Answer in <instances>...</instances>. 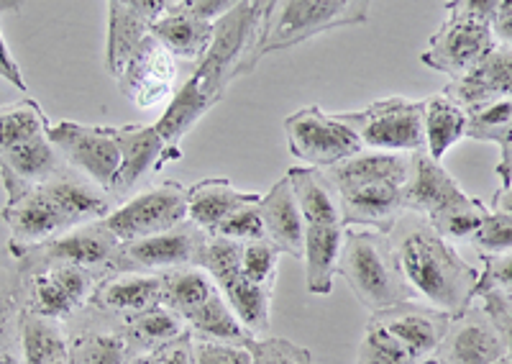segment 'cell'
<instances>
[{"label": "cell", "instance_id": "obj_1", "mask_svg": "<svg viewBox=\"0 0 512 364\" xmlns=\"http://www.w3.org/2000/svg\"><path fill=\"white\" fill-rule=\"evenodd\" d=\"M262 3H236L221 21H216L213 44L200 59L187 83L172 95L167 111L159 118L157 131L162 136L164 157L162 167L182 159V139L200 118L221 103L228 93V85L239 77L246 54L254 44L256 26H259Z\"/></svg>", "mask_w": 512, "mask_h": 364}, {"label": "cell", "instance_id": "obj_2", "mask_svg": "<svg viewBox=\"0 0 512 364\" xmlns=\"http://www.w3.org/2000/svg\"><path fill=\"white\" fill-rule=\"evenodd\" d=\"M390 239L415 300L451 318L474 306L479 270L428 224V218L402 213Z\"/></svg>", "mask_w": 512, "mask_h": 364}, {"label": "cell", "instance_id": "obj_3", "mask_svg": "<svg viewBox=\"0 0 512 364\" xmlns=\"http://www.w3.org/2000/svg\"><path fill=\"white\" fill-rule=\"evenodd\" d=\"M369 21L367 0H269L262 3L254 44L241 65L239 77L256 70L267 54L305 44L315 36Z\"/></svg>", "mask_w": 512, "mask_h": 364}, {"label": "cell", "instance_id": "obj_4", "mask_svg": "<svg viewBox=\"0 0 512 364\" xmlns=\"http://www.w3.org/2000/svg\"><path fill=\"white\" fill-rule=\"evenodd\" d=\"M338 275L369 313L415 300L402 275L390 234L369 229H346L338 257Z\"/></svg>", "mask_w": 512, "mask_h": 364}, {"label": "cell", "instance_id": "obj_5", "mask_svg": "<svg viewBox=\"0 0 512 364\" xmlns=\"http://www.w3.org/2000/svg\"><path fill=\"white\" fill-rule=\"evenodd\" d=\"M443 8L446 18L420 54V62L428 70L459 80L497 47L492 21L500 0H451Z\"/></svg>", "mask_w": 512, "mask_h": 364}, {"label": "cell", "instance_id": "obj_6", "mask_svg": "<svg viewBox=\"0 0 512 364\" xmlns=\"http://www.w3.org/2000/svg\"><path fill=\"white\" fill-rule=\"evenodd\" d=\"M192 267H200L210 280L216 282V288L226 298L231 311L236 313L244 329L251 336L267 334L272 323V295L274 288H262L254 285L241 272V244L221 239V236L205 234Z\"/></svg>", "mask_w": 512, "mask_h": 364}, {"label": "cell", "instance_id": "obj_7", "mask_svg": "<svg viewBox=\"0 0 512 364\" xmlns=\"http://www.w3.org/2000/svg\"><path fill=\"white\" fill-rule=\"evenodd\" d=\"M333 116L349 126L369 152L413 154L425 149L423 100L392 95L374 100L361 111H341Z\"/></svg>", "mask_w": 512, "mask_h": 364}, {"label": "cell", "instance_id": "obj_8", "mask_svg": "<svg viewBox=\"0 0 512 364\" xmlns=\"http://www.w3.org/2000/svg\"><path fill=\"white\" fill-rule=\"evenodd\" d=\"M187 221V188L182 182L167 180L144 190L113 208L103 226L116 236L118 244L149 239L164 234Z\"/></svg>", "mask_w": 512, "mask_h": 364}, {"label": "cell", "instance_id": "obj_9", "mask_svg": "<svg viewBox=\"0 0 512 364\" xmlns=\"http://www.w3.org/2000/svg\"><path fill=\"white\" fill-rule=\"evenodd\" d=\"M287 147L292 157L303 159L315 170H331L344 159L364 152L359 136L318 106L300 108L285 118Z\"/></svg>", "mask_w": 512, "mask_h": 364}, {"label": "cell", "instance_id": "obj_10", "mask_svg": "<svg viewBox=\"0 0 512 364\" xmlns=\"http://www.w3.org/2000/svg\"><path fill=\"white\" fill-rule=\"evenodd\" d=\"M49 139L70 170L80 172L108 193L118 167L121 149L116 141V126H85L77 121H59L49 129Z\"/></svg>", "mask_w": 512, "mask_h": 364}, {"label": "cell", "instance_id": "obj_11", "mask_svg": "<svg viewBox=\"0 0 512 364\" xmlns=\"http://www.w3.org/2000/svg\"><path fill=\"white\" fill-rule=\"evenodd\" d=\"M205 234L195 224L185 221L182 226L149 239L121 244L113 262V272H136V275H167L172 270L192 267L195 254L203 244Z\"/></svg>", "mask_w": 512, "mask_h": 364}, {"label": "cell", "instance_id": "obj_12", "mask_svg": "<svg viewBox=\"0 0 512 364\" xmlns=\"http://www.w3.org/2000/svg\"><path fill=\"white\" fill-rule=\"evenodd\" d=\"M433 359L441 364H497L505 359V341L482 306H469L451 318Z\"/></svg>", "mask_w": 512, "mask_h": 364}, {"label": "cell", "instance_id": "obj_13", "mask_svg": "<svg viewBox=\"0 0 512 364\" xmlns=\"http://www.w3.org/2000/svg\"><path fill=\"white\" fill-rule=\"evenodd\" d=\"M164 13V0H111L108 3V42L105 72L118 80L141 44L152 36V26Z\"/></svg>", "mask_w": 512, "mask_h": 364}, {"label": "cell", "instance_id": "obj_14", "mask_svg": "<svg viewBox=\"0 0 512 364\" xmlns=\"http://www.w3.org/2000/svg\"><path fill=\"white\" fill-rule=\"evenodd\" d=\"M177 62L175 57L162 47V44L149 36L139 47V52L131 57L126 70L116 80L118 90L126 95L128 103L136 108H154L162 100H167L175 90Z\"/></svg>", "mask_w": 512, "mask_h": 364}, {"label": "cell", "instance_id": "obj_15", "mask_svg": "<svg viewBox=\"0 0 512 364\" xmlns=\"http://www.w3.org/2000/svg\"><path fill=\"white\" fill-rule=\"evenodd\" d=\"M372 321L390 331L402 347L413 354L415 362L423 364L436 357V349L441 347L451 316L418 303V300H405V303L372 313Z\"/></svg>", "mask_w": 512, "mask_h": 364}, {"label": "cell", "instance_id": "obj_16", "mask_svg": "<svg viewBox=\"0 0 512 364\" xmlns=\"http://www.w3.org/2000/svg\"><path fill=\"white\" fill-rule=\"evenodd\" d=\"M344 229H369L392 234L402 218V185L397 182H361L336 188Z\"/></svg>", "mask_w": 512, "mask_h": 364}, {"label": "cell", "instance_id": "obj_17", "mask_svg": "<svg viewBox=\"0 0 512 364\" xmlns=\"http://www.w3.org/2000/svg\"><path fill=\"white\" fill-rule=\"evenodd\" d=\"M0 218L6 221L8 231H11V241L24 244V247L47 244V241L72 231L70 221L64 218V213L44 193L41 185L8 198L3 211H0Z\"/></svg>", "mask_w": 512, "mask_h": 364}, {"label": "cell", "instance_id": "obj_18", "mask_svg": "<svg viewBox=\"0 0 512 364\" xmlns=\"http://www.w3.org/2000/svg\"><path fill=\"white\" fill-rule=\"evenodd\" d=\"M464 195L466 193L461 190L456 177L425 149L410 154V175L408 182L402 185V208H405V213L433 218L446 211L451 203L464 198Z\"/></svg>", "mask_w": 512, "mask_h": 364}, {"label": "cell", "instance_id": "obj_19", "mask_svg": "<svg viewBox=\"0 0 512 364\" xmlns=\"http://www.w3.org/2000/svg\"><path fill=\"white\" fill-rule=\"evenodd\" d=\"M441 93L459 103L464 111L495 100H512V47L497 42V47L474 70L459 80H451Z\"/></svg>", "mask_w": 512, "mask_h": 364}, {"label": "cell", "instance_id": "obj_20", "mask_svg": "<svg viewBox=\"0 0 512 364\" xmlns=\"http://www.w3.org/2000/svg\"><path fill=\"white\" fill-rule=\"evenodd\" d=\"M116 141L118 149H121V167H118L116 177H113L108 195H111L113 200H121L126 198L146 175L164 170V144L157 126L149 124L116 126Z\"/></svg>", "mask_w": 512, "mask_h": 364}, {"label": "cell", "instance_id": "obj_21", "mask_svg": "<svg viewBox=\"0 0 512 364\" xmlns=\"http://www.w3.org/2000/svg\"><path fill=\"white\" fill-rule=\"evenodd\" d=\"M64 167L67 165L59 157L49 134L34 136L24 144L0 152V182H3L8 198L24 193V190L39 188Z\"/></svg>", "mask_w": 512, "mask_h": 364}, {"label": "cell", "instance_id": "obj_22", "mask_svg": "<svg viewBox=\"0 0 512 364\" xmlns=\"http://www.w3.org/2000/svg\"><path fill=\"white\" fill-rule=\"evenodd\" d=\"M152 36L175 59L200 62L213 44L216 24L185 8V0H164V13L154 21Z\"/></svg>", "mask_w": 512, "mask_h": 364}, {"label": "cell", "instance_id": "obj_23", "mask_svg": "<svg viewBox=\"0 0 512 364\" xmlns=\"http://www.w3.org/2000/svg\"><path fill=\"white\" fill-rule=\"evenodd\" d=\"M41 188L57 203V208L70 221L72 229L98 224V221H105L113 213L111 195L100 190L88 177H82L80 172L70 170V167L59 170Z\"/></svg>", "mask_w": 512, "mask_h": 364}, {"label": "cell", "instance_id": "obj_24", "mask_svg": "<svg viewBox=\"0 0 512 364\" xmlns=\"http://www.w3.org/2000/svg\"><path fill=\"white\" fill-rule=\"evenodd\" d=\"M159 303H162V275H136V272H113L103 277L90 300V306L98 308L100 313L121 316L123 321Z\"/></svg>", "mask_w": 512, "mask_h": 364}, {"label": "cell", "instance_id": "obj_25", "mask_svg": "<svg viewBox=\"0 0 512 364\" xmlns=\"http://www.w3.org/2000/svg\"><path fill=\"white\" fill-rule=\"evenodd\" d=\"M262 221L264 236L272 241L280 254L287 257H303L305 249V221L297 208L295 193H292L290 177H282L272 185L267 195H262Z\"/></svg>", "mask_w": 512, "mask_h": 364}, {"label": "cell", "instance_id": "obj_26", "mask_svg": "<svg viewBox=\"0 0 512 364\" xmlns=\"http://www.w3.org/2000/svg\"><path fill=\"white\" fill-rule=\"evenodd\" d=\"M254 198L259 195L239 190L228 177H205L187 188V221L213 236L236 208Z\"/></svg>", "mask_w": 512, "mask_h": 364}, {"label": "cell", "instance_id": "obj_27", "mask_svg": "<svg viewBox=\"0 0 512 364\" xmlns=\"http://www.w3.org/2000/svg\"><path fill=\"white\" fill-rule=\"evenodd\" d=\"M346 229L341 224L305 226V288L310 295H331Z\"/></svg>", "mask_w": 512, "mask_h": 364}, {"label": "cell", "instance_id": "obj_28", "mask_svg": "<svg viewBox=\"0 0 512 364\" xmlns=\"http://www.w3.org/2000/svg\"><path fill=\"white\" fill-rule=\"evenodd\" d=\"M287 177L292 182V193H295L297 208L303 216L305 226L313 224H341V203L333 182L323 170L315 167H292L287 170Z\"/></svg>", "mask_w": 512, "mask_h": 364}, {"label": "cell", "instance_id": "obj_29", "mask_svg": "<svg viewBox=\"0 0 512 364\" xmlns=\"http://www.w3.org/2000/svg\"><path fill=\"white\" fill-rule=\"evenodd\" d=\"M118 329L126 336L131 359L157 352V349L167 347L169 341H175L187 334L185 321H182L172 308L164 306V303L126 318Z\"/></svg>", "mask_w": 512, "mask_h": 364}, {"label": "cell", "instance_id": "obj_30", "mask_svg": "<svg viewBox=\"0 0 512 364\" xmlns=\"http://www.w3.org/2000/svg\"><path fill=\"white\" fill-rule=\"evenodd\" d=\"M466 126H469V113L448 95L436 93L423 100L425 152L436 162H441L461 139H466Z\"/></svg>", "mask_w": 512, "mask_h": 364}, {"label": "cell", "instance_id": "obj_31", "mask_svg": "<svg viewBox=\"0 0 512 364\" xmlns=\"http://www.w3.org/2000/svg\"><path fill=\"white\" fill-rule=\"evenodd\" d=\"M333 188L361 185V182H397L405 185L410 175V154L395 152H359L356 157L344 159L341 165L326 170Z\"/></svg>", "mask_w": 512, "mask_h": 364}, {"label": "cell", "instance_id": "obj_32", "mask_svg": "<svg viewBox=\"0 0 512 364\" xmlns=\"http://www.w3.org/2000/svg\"><path fill=\"white\" fill-rule=\"evenodd\" d=\"M18 347H21V364H47L70 352V336L59 321L21 311Z\"/></svg>", "mask_w": 512, "mask_h": 364}, {"label": "cell", "instance_id": "obj_33", "mask_svg": "<svg viewBox=\"0 0 512 364\" xmlns=\"http://www.w3.org/2000/svg\"><path fill=\"white\" fill-rule=\"evenodd\" d=\"M185 326L192 339L223 341V344H249V341L256 339V336H251L244 329V323L236 318V313L231 311L221 290L205 306H200L198 311L192 313L185 321Z\"/></svg>", "mask_w": 512, "mask_h": 364}, {"label": "cell", "instance_id": "obj_34", "mask_svg": "<svg viewBox=\"0 0 512 364\" xmlns=\"http://www.w3.org/2000/svg\"><path fill=\"white\" fill-rule=\"evenodd\" d=\"M216 293V282L210 280L200 267H182V270L162 275V303L172 308L182 321H187Z\"/></svg>", "mask_w": 512, "mask_h": 364}, {"label": "cell", "instance_id": "obj_35", "mask_svg": "<svg viewBox=\"0 0 512 364\" xmlns=\"http://www.w3.org/2000/svg\"><path fill=\"white\" fill-rule=\"evenodd\" d=\"M52 124H49L44 108L36 103L31 95L0 106V152L24 144V141L34 139V136L49 134Z\"/></svg>", "mask_w": 512, "mask_h": 364}, {"label": "cell", "instance_id": "obj_36", "mask_svg": "<svg viewBox=\"0 0 512 364\" xmlns=\"http://www.w3.org/2000/svg\"><path fill=\"white\" fill-rule=\"evenodd\" d=\"M70 364H128V341L116 331H82L70 336Z\"/></svg>", "mask_w": 512, "mask_h": 364}, {"label": "cell", "instance_id": "obj_37", "mask_svg": "<svg viewBox=\"0 0 512 364\" xmlns=\"http://www.w3.org/2000/svg\"><path fill=\"white\" fill-rule=\"evenodd\" d=\"M487 213L489 208L484 206L482 200H477L474 195L466 193L464 198L451 203L446 211L428 218V224H431L446 241H466V244H472L477 231L482 229V221L487 218Z\"/></svg>", "mask_w": 512, "mask_h": 364}, {"label": "cell", "instance_id": "obj_38", "mask_svg": "<svg viewBox=\"0 0 512 364\" xmlns=\"http://www.w3.org/2000/svg\"><path fill=\"white\" fill-rule=\"evenodd\" d=\"M469 113V126H466V139L489 141L500 147L507 134L512 131V100H495L484 106L472 108Z\"/></svg>", "mask_w": 512, "mask_h": 364}, {"label": "cell", "instance_id": "obj_39", "mask_svg": "<svg viewBox=\"0 0 512 364\" xmlns=\"http://www.w3.org/2000/svg\"><path fill=\"white\" fill-rule=\"evenodd\" d=\"M359 364H418L400 341L369 318L359 347Z\"/></svg>", "mask_w": 512, "mask_h": 364}, {"label": "cell", "instance_id": "obj_40", "mask_svg": "<svg viewBox=\"0 0 512 364\" xmlns=\"http://www.w3.org/2000/svg\"><path fill=\"white\" fill-rule=\"evenodd\" d=\"M277 267H280V249L269 239L241 244V272L249 282L262 285V288H274Z\"/></svg>", "mask_w": 512, "mask_h": 364}, {"label": "cell", "instance_id": "obj_41", "mask_svg": "<svg viewBox=\"0 0 512 364\" xmlns=\"http://www.w3.org/2000/svg\"><path fill=\"white\" fill-rule=\"evenodd\" d=\"M259 203H262V195L236 208V211L218 226V231L213 236L236 241V244H249V241L256 239H267V236H264L262 206H259Z\"/></svg>", "mask_w": 512, "mask_h": 364}, {"label": "cell", "instance_id": "obj_42", "mask_svg": "<svg viewBox=\"0 0 512 364\" xmlns=\"http://www.w3.org/2000/svg\"><path fill=\"white\" fill-rule=\"evenodd\" d=\"M472 247L479 257L512 252V213L489 211L482 221V229L472 239Z\"/></svg>", "mask_w": 512, "mask_h": 364}, {"label": "cell", "instance_id": "obj_43", "mask_svg": "<svg viewBox=\"0 0 512 364\" xmlns=\"http://www.w3.org/2000/svg\"><path fill=\"white\" fill-rule=\"evenodd\" d=\"M251 364H313L305 347H297L290 339H254L246 344Z\"/></svg>", "mask_w": 512, "mask_h": 364}, {"label": "cell", "instance_id": "obj_44", "mask_svg": "<svg viewBox=\"0 0 512 364\" xmlns=\"http://www.w3.org/2000/svg\"><path fill=\"white\" fill-rule=\"evenodd\" d=\"M487 293H502L507 298L512 295V252L482 257L477 298H482Z\"/></svg>", "mask_w": 512, "mask_h": 364}, {"label": "cell", "instance_id": "obj_45", "mask_svg": "<svg viewBox=\"0 0 512 364\" xmlns=\"http://www.w3.org/2000/svg\"><path fill=\"white\" fill-rule=\"evenodd\" d=\"M195 364H251L246 344H223V341L192 339Z\"/></svg>", "mask_w": 512, "mask_h": 364}, {"label": "cell", "instance_id": "obj_46", "mask_svg": "<svg viewBox=\"0 0 512 364\" xmlns=\"http://www.w3.org/2000/svg\"><path fill=\"white\" fill-rule=\"evenodd\" d=\"M18 321L21 308L13 300H0V364H21Z\"/></svg>", "mask_w": 512, "mask_h": 364}, {"label": "cell", "instance_id": "obj_47", "mask_svg": "<svg viewBox=\"0 0 512 364\" xmlns=\"http://www.w3.org/2000/svg\"><path fill=\"white\" fill-rule=\"evenodd\" d=\"M482 308L500 329L505 341V359L507 364H512V298L502 293H487L482 295Z\"/></svg>", "mask_w": 512, "mask_h": 364}, {"label": "cell", "instance_id": "obj_48", "mask_svg": "<svg viewBox=\"0 0 512 364\" xmlns=\"http://www.w3.org/2000/svg\"><path fill=\"white\" fill-rule=\"evenodd\" d=\"M144 364H195V354H192V336L187 331L180 339L169 341L167 347L157 349L152 354H144Z\"/></svg>", "mask_w": 512, "mask_h": 364}, {"label": "cell", "instance_id": "obj_49", "mask_svg": "<svg viewBox=\"0 0 512 364\" xmlns=\"http://www.w3.org/2000/svg\"><path fill=\"white\" fill-rule=\"evenodd\" d=\"M185 8L198 18H203V21L216 24L228 11L236 8V3L233 0H185Z\"/></svg>", "mask_w": 512, "mask_h": 364}, {"label": "cell", "instance_id": "obj_50", "mask_svg": "<svg viewBox=\"0 0 512 364\" xmlns=\"http://www.w3.org/2000/svg\"><path fill=\"white\" fill-rule=\"evenodd\" d=\"M0 77H3L6 83H11L13 88L21 90V93H29V88H26V80H24V72H21V67L16 65V59H13L11 49L6 47V39H3V34H0Z\"/></svg>", "mask_w": 512, "mask_h": 364}, {"label": "cell", "instance_id": "obj_51", "mask_svg": "<svg viewBox=\"0 0 512 364\" xmlns=\"http://www.w3.org/2000/svg\"><path fill=\"white\" fill-rule=\"evenodd\" d=\"M492 31H495L497 42L512 47V0H500V8H497L495 21H492Z\"/></svg>", "mask_w": 512, "mask_h": 364}, {"label": "cell", "instance_id": "obj_52", "mask_svg": "<svg viewBox=\"0 0 512 364\" xmlns=\"http://www.w3.org/2000/svg\"><path fill=\"white\" fill-rule=\"evenodd\" d=\"M497 177H500V188L512 182V131L507 139L500 144V162H497Z\"/></svg>", "mask_w": 512, "mask_h": 364}, {"label": "cell", "instance_id": "obj_53", "mask_svg": "<svg viewBox=\"0 0 512 364\" xmlns=\"http://www.w3.org/2000/svg\"><path fill=\"white\" fill-rule=\"evenodd\" d=\"M489 211L512 213V182H510V185H505V188L497 190L495 195H492V206H489Z\"/></svg>", "mask_w": 512, "mask_h": 364}, {"label": "cell", "instance_id": "obj_54", "mask_svg": "<svg viewBox=\"0 0 512 364\" xmlns=\"http://www.w3.org/2000/svg\"><path fill=\"white\" fill-rule=\"evenodd\" d=\"M47 364H70V357H67V354H64V357L52 359V362H47Z\"/></svg>", "mask_w": 512, "mask_h": 364}, {"label": "cell", "instance_id": "obj_55", "mask_svg": "<svg viewBox=\"0 0 512 364\" xmlns=\"http://www.w3.org/2000/svg\"><path fill=\"white\" fill-rule=\"evenodd\" d=\"M128 364H144V359L136 357V359H131V362H128Z\"/></svg>", "mask_w": 512, "mask_h": 364}, {"label": "cell", "instance_id": "obj_56", "mask_svg": "<svg viewBox=\"0 0 512 364\" xmlns=\"http://www.w3.org/2000/svg\"><path fill=\"white\" fill-rule=\"evenodd\" d=\"M423 364H441V362H436V359H428V362H423Z\"/></svg>", "mask_w": 512, "mask_h": 364}, {"label": "cell", "instance_id": "obj_57", "mask_svg": "<svg viewBox=\"0 0 512 364\" xmlns=\"http://www.w3.org/2000/svg\"><path fill=\"white\" fill-rule=\"evenodd\" d=\"M497 364H507V359H502V362H497Z\"/></svg>", "mask_w": 512, "mask_h": 364}, {"label": "cell", "instance_id": "obj_58", "mask_svg": "<svg viewBox=\"0 0 512 364\" xmlns=\"http://www.w3.org/2000/svg\"><path fill=\"white\" fill-rule=\"evenodd\" d=\"M510 298H512V295H510Z\"/></svg>", "mask_w": 512, "mask_h": 364}]
</instances>
